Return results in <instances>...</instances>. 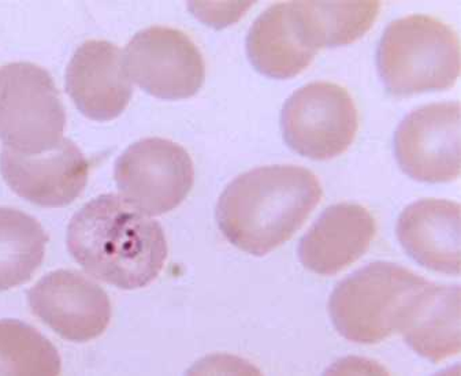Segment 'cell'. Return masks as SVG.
Listing matches in <instances>:
<instances>
[{
	"mask_svg": "<svg viewBox=\"0 0 461 376\" xmlns=\"http://www.w3.org/2000/svg\"><path fill=\"white\" fill-rule=\"evenodd\" d=\"M397 333L431 363L460 354V286L424 283L408 302Z\"/></svg>",
	"mask_w": 461,
	"mask_h": 376,
	"instance_id": "15",
	"label": "cell"
},
{
	"mask_svg": "<svg viewBox=\"0 0 461 376\" xmlns=\"http://www.w3.org/2000/svg\"><path fill=\"white\" fill-rule=\"evenodd\" d=\"M394 157L419 183H452L460 175V104L434 103L413 110L397 126Z\"/></svg>",
	"mask_w": 461,
	"mask_h": 376,
	"instance_id": "9",
	"label": "cell"
},
{
	"mask_svg": "<svg viewBox=\"0 0 461 376\" xmlns=\"http://www.w3.org/2000/svg\"><path fill=\"white\" fill-rule=\"evenodd\" d=\"M375 233V219L363 205H331L300 239V262L313 273L333 277L368 251Z\"/></svg>",
	"mask_w": 461,
	"mask_h": 376,
	"instance_id": "13",
	"label": "cell"
},
{
	"mask_svg": "<svg viewBox=\"0 0 461 376\" xmlns=\"http://www.w3.org/2000/svg\"><path fill=\"white\" fill-rule=\"evenodd\" d=\"M426 282L396 263H370L334 289L329 300L331 322L348 341L375 345L397 333L408 302Z\"/></svg>",
	"mask_w": 461,
	"mask_h": 376,
	"instance_id": "4",
	"label": "cell"
},
{
	"mask_svg": "<svg viewBox=\"0 0 461 376\" xmlns=\"http://www.w3.org/2000/svg\"><path fill=\"white\" fill-rule=\"evenodd\" d=\"M68 249L91 277L122 291L154 282L168 254L160 223L114 193L95 197L76 212Z\"/></svg>",
	"mask_w": 461,
	"mask_h": 376,
	"instance_id": "1",
	"label": "cell"
},
{
	"mask_svg": "<svg viewBox=\"0 0 461 376\" xmlns=\"http://www.w3.org/2000/svg\"><path fill=\"white\" fill-rule=\"evenodd\" d=\"M281 129L289 148L312 160H330L348 151L359 129L357 106L344 86L311 83L282 107Z\"/></svg>",
	"mask_w": 461,
	"mask_h": 376,
	"instance_id": "6",
	"label": "cell"
},
{
	"mask_svg": "<svg viewBox=\"0 0 461 376\" xmlns=\"http://www.w3.org/2000/svg\"><path fill=\"white\" fill-rule=\"evenodd\" d=\"M376 68L393 96L447 91L460 75L457 34L430 15L399 18L382 34Z\"/></svg>",
	"mask_w": 461,
	"mask_h": 376,
	"instance_id": "3",
	"label": "cell"
},
{
	"mask_svg": "<svg viewBox=\"0 0 461 376\" xmlns=\"http://www.w3.org/2000/svg\"><path fill=\"white\" fill-rule=\"evenodd\" d=\"M43 226L20 210L0 207V291L23 285L46 255Z\"/></svg>",
	"mask_w": 461,
	"mask_h": 376,
	"instance_id": "18",
	"label": "cell"
},
{
	"mask_svg": "<svg viewBox=\"0 0 461 376\" xmlns=\"http://www.w3.org/2000/svg\"><path fill=\"white\" fill-rule=\"evenodd\" d=\"M322 196L312 171L294 165L265 166L226 186L215 219L231 246L263 257L302 228Z\"/></svg>",
	"mask_w": 461,
	"mask_h": 376,
	"instance_id": "2",
	"label": "cell"
},
{
	"mask_svg": "<svg viewBox=\"0 0 461 376\" xmlns=\"http://www.w3.org/2000/svg\"><path fill=\"white\" fill-rule=\"evenodd\" d=\"M297 34L308 49H337L359 40L373 28L379 2H291Z\"/></svg>",
	"mask_w": 461,
	"mask_h": 376,
	"instance_id": "17",
	"label": "cell"
},
{
	"mask_svg": "<svg viewBox=\"0 0 461 376\" xmlns=\"http://www.w3.org/2000/svg\"><path fill=\"white\" fill-rule=\"evenodd\" d=\"M123 66L131 81L162 100L189 99L205 80L202 52L188 34L168 26H151L134 34Z\"/></svg>",
	"mask_w": 461,
	"mask_h": 376,
	"instance_id": "8",
	"label": "cell"
},
{
	"mask_svg": "<svg viewBox=\"0 0 461 376\" xmlns=\"http://www.w3.org/2000/svg\"><path fill=\"white\" fill-rule=\"evenodd\" d=\"M34 317L77 344L102 336L112 322V301L102 286L75 270L47 273L28 291Z\"/></svg>",
	"mask_w": 461,
	"mask_h": 376,
	"instance_id": "10",
	"label": "cell"
},
{
	"mask_svg": "<svg viewBox=\"0 0 461 376\" xmlns=\"http://www.w3.org/2000/svg\"><path fill=\"white\" fill-rule=\"evenodd\" d=\"M114 178L126 201L149 217H160L188 197L194 183V162L180 144L149 137L118 157Z\"/></svg>",
	"mask_w": 461,
	"mask_h": 376,
	"instance_id": "7",
	"label": "cell"
},
{
	"mask_svg": "<svg viewBox=\"0 0 461 376\" xmlns=\"http://www.w3.org/2000/svg\"><path fill=\"white\" fill-rule=\"evenodd\" d=\"M59 352L28 323L0 320V375H59Z\"/></svg>",
	"mask_w": 461,
	"mask_h": 376,
	"instance_id": "19",
	"label": "cell"
},
{
	"mask_svg": "<svg viewBox=\"0 0 461 376\" xmlns=\"http://www.w3.org/2000/svg\"><path fill=\"white\" fill-rule=\"evenodd\" d=\"M65 85L78 112L96 122L120 117L133 96L122 52L105 40H88L76 49Z\"/></svg>",
	"mask_w": 461,
	"mask_h": 376,
	"instance_id": "12",
	"label": "cell"
},
{
	"mask_svg": "<svg viewBox=\"0 0 461 376\" xmlns=\"http://www.w3.org/2000/svg\"><path fill=\"white\" fill-rule=\"evenodd\" d=\"M0 173L13 192L32 204L59 209L72 204L88 184L89 163L72 140L63 137L49 151L23 155L4 147Z\"/></svg>",
	"mask_w": 461,
	"mask_h": 376,
	"instance_id": "11",
	"label": "cell"
},
{
	"mask_svg": "<svg viewBox=\"0 0 461 376\" xmlns=\"http://www.w3.org/2000/svg\"><path fill=\"white\" fill-rule=\"evenodd\" d=\"M248 59L255 70L273 80H291L312 63L315 49L297 34L291 4L268 7L248 31Z\"/></svg>",
	"mask_w": 461,
	"mask_h": 376,
	"instance_id": "16",
	"label": "cell"
},
{
	"mask_svg": "<svg viewBox=\"0 0 461 376\" xmlns=\"http://www.w3.org/2000/svg\"><path fill=\"white\" fill-rule=\"evenodd\" d=\"M397 238L405 254L436 273H460V204L423 199L408 205L397 220Z\"/></svg>",
	"mask_w": 461,
	"mask_h": 376,
	"instance_id": "14",
	"label": "cell"
},
{
	"mask_svg": "<svg viewBox=\"0 0 461 376\" xmlns=\"http://www.w3.org/2000/svg\"><path fill=\"white\" fill-rule=\"evenodd\" d=\"M66 112L46 68L29 62L0 67V141L23 155L49 151L60 143Z\"/></svg>",
	"mask_w": 461,
	"mask_h": 376,
	"instance_id": "5",
	"label": "cell"
}]
</instances>
